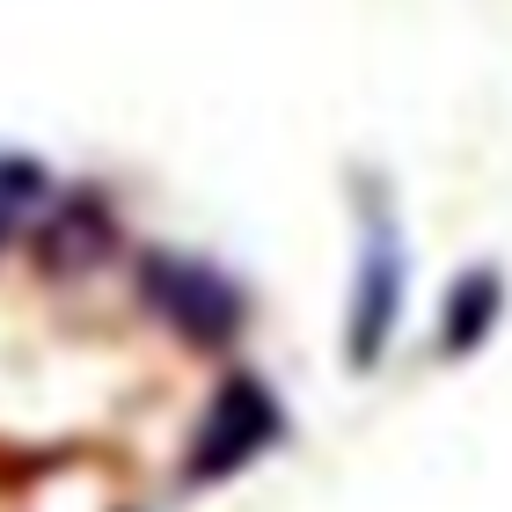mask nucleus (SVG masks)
Segmentation results:
<instances>
[{"label":"nucleus","mask_w":512,"mask_h":512,"mask_svg":"<svg viewBox=\"0 0 512 512\" xmlns=\"http://www.w3.org/2000/svg\"><path fill=\"white\" fill-rule=\"evenodd\" d=\"M139 308H147L161 330H176L191 352H227V344L242 337V322H249V293L213 256L147 249L139 256Z\"/></svg>","instance_id":"1"},{"label":"nucleus","mask_w":512,"mask_h":512,"mask_svg":"<svg viewBox=\"0 0 512 512\" xmlns=\"http://www.w3.org/2000/svg\"><path fill=\"white\" fill-rule=\"evenodd\" d=\"M278 439H286L278 395L256 374H227L213 388V403H205V417L191 425V439H183V483H191V491L227 483V476H242L249 461H264Z\"/></svg>","instance_id":"2"},{"label":"nucleus","mask_w":512,"mask_h":512,"mask_svg":"<svg viewBox=\"0 0 512 512\" xmlns=\"http://www.w3.org/2000/svg\"><path fill=\"white\" fill-rule=\"evenodd\" d=\"M37 271L44 278H88V271H103L110 256L125 249L118 235V213H110V198L103 191H59V198H44V213H37Z\"/></svg>","instance_id":"3"},{"label":"nucleus","mask_w":512,"mask_h":512,"mask_svg":"<svg viewBox=\"0 0 512 512\" xmlns=\"http://www.w3.org/2000/svg\"><path fill=\"white\" fill-rule=\"evenodd\" d=\"M395 315H403V235L374 213L366 249H359V278H352V366L359 374H374V359L388 352Z\"/></svg>","instance_id":"4"},{"label":"nucleus","mask_w":512,"mask_h":512,"mask_svg":"<svg viewBox=\"0 0 512 512\" xmlns=\"http://www.w3.org/2000/svg\"><path fill=\"white\" fill-rule=\"evenodd\" d=\"M498 315H505V286H498L491 264H476L447 293V337H439V352H476V344L498 330Z\"/></svg>","instance_id":"5"},{"label":"nucleus","mask_w":512,"mask_h":512,"mask_svg":"<svg viewBox=\"0 0 512 512\" xmlns=\"http://www.w3.org/2000/svg\"><path fill=\"white\" fill-rule=\"evenodd\" d=\"M44 198H52V176H44L30 154H0V242H8Z\"/></svg>","instance_id":"6"}]
</instances>
